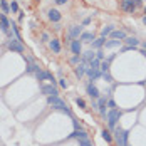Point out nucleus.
Returning a JSON list of instances; mask_svg holds the SVG:
<instances>
[{
    "label": "nucleus",
    "instance_id": "15",
    "mask_svg": "<svg viewBox=\"0 0 146 146\" xmlns=\"http://www.w3.org/2000/svg\"><path fill=\"white\" fill-rule=\"evenodd\" d=\"M71 138H77V139H88V133L84 129H76V131L71 134Z\"/></svg>",
    "mask_w": 146,
    "mask_h": 146
},
{
    "label": "nucleus",
    "instance_id": "12",
    "mask_svg": "<svg viewBox=\"0 0 146 146\" xmlns=\"http://www.w3.org/2000/svg\"><path fill=\"white\" fill-rule=\"evenodd\" d=\"M86 74L89 76L91 81H92V79H98V77H101L102 76L101 69H89V67H88V71H86Z\"/></svg>",
    "mask_w": 146,
    "mask_h": 146
},
{
    "label": "nucleus",
    "instance_id": "43",
    "mask_svg": "<svg viewBox=\"0 0 146 146\" xmlns=\"http://www.w3.org/2000/svg\"><path fill=\"white\" fill-rule=\"evenodd\" d=\"M0 17H2V12H0Z\"/></svg>",
    "mask_w": 146,
    "mask_h": 146
},
{
    "label": "nucleus",
    "instance_id": "23",
    "mask_svg": "<svg viewBox=\"0 0 146 146\" xmlns=\"http://www.w3.org/2000/svg\"><path fill=\"white\" fill-rule=\"evenodd\" d=\"M121 44V40H117V39H113V40H109V42H106V49H113V47H119Z\"/></svg>",
    "mask_w": 146,
    "mask_h": 146
},
{
    "label": "nucleus",
    "instance_id": "9",
    "mask_svg": "<svg viewBox=\"0 0 146 146\" xmlns=\"http://www.w3.org/2000/svg\"><path fill=\"white\" fill-rule=\"evenodd\" d=\"M121 7H123V10H124V12H129V14H133V12H134V9H136V5L133 3V0H123Z\"/></svg>",
    "mask_w": 146,
    "mask_h": 146
},
{
    "label": "nucleus",
    "instance_id": "7",
    "mask_svg": "<svg viewBox=\"0 0 146 146\" xmlns=\"http://www.w3.org/2000/svg\"><path fill=\"white\" fill-rule=\"evenodd\" d=\"M40 91H42V94H45L47 98H49V96H57V94H59L57 89L54 88V84H49V86H42V88H40Z\"/></svg>",
    "mask_w": 146,
    "mask_h": 146
},
{
    "label": "nucleus",
    "instance_id": "26",
    "mask_svg": "<svg viewBox=\"0 0 146 146\" xmlns=\"http://www.w3.org/2000/svg\"><path fill=\"white\" fill-rule=\"evenodd\" d=\"M101 134H102V139H106L108 143H113V134H111L109 131H106V129H104Z\"/></svg>",
    "mask_w": 146,
    "mask_h": 146
},
{
    "label": "nucleus",
    "instance_id": "24",
    "mask_svg": "<svg viewBox=\"0 0 146 146\" xmlns=\"http://www.w3.org/2000/svg\"><path fill=\"white\" fill-rule=\"evenodd\" d=\"M99 66H101V60H99V59L89 60V69H99Z\"/></svg>",
    "mask_w": 146,
    "mask_h": 146
},
{
    "label": "nucleus",
    "instance_id": "10",
    "mask_svg": "<svg viewBox=\"0 0 146 146\" xmlns=\"http://www.w3.org/2000/svg\"><path fill=\"white\" fill-rule=\"evenodd\" d=\"M25 60H27V72H29V74H32V72H39V71H40V67H39L35 62H32V59L27 57Z\"/></svg>",
    "mask_w": 146,
    "mask_h": 146
},
{
    "label": "nucleus",
    "instance_id": "36",
    "mask_svg": "<svg viewBox=\"0 0 146 146\" xmlns=\"http://www.w3.org/2000/svg\"><path fill=\"white\" fill-rule=\"evenodd\" d=\"M71 62H72V64H77V62H79V56H74V57L71 59Z\"/></svg>",
    "mask_w": 146,
    "mask_h": 146
},
{
    "label": "nucleus",
    "instance_id": "41",
    "mask_svg": "<svg viewBox=\"0 0 146 146\" xmlns=\"http://www.w3.org/2000/svg\"><path fill=\"white\" fill-rule=\"evenodd\" d=\"M143 47H146V42H143Z\"/></svg>",
    "mask_w": 146,
    "mask_h": 146
},
{
    "label": "nucleus",
    "instance_id": "30",
    "mask_svg": "<svg viewBox=\"0 0 146 146\" xmlns=\"http://www.w3.org/2000/svg\"><path fill=\"white\" fill-rule=\"evenodd\" d=\"M76 104H77L79 108H82V109L86 108V102H84V99H79V98H77V99H76Z\"/></svg>",
    "mask_w": 146,
    "mask_h": 146
},
{
    "label": "nucleus",
    "instance_id": "28",
    "mask_svg": "<svg viewBox=\"0 0 146 146\" xmlns=\"http://www.w3.org/2000/svg\"><path fill=\"white\" fill-rule=\"evenodd\" d=\"M0 7H2V10H3L5 14H9L10 7H9V3H7V0H2V2H0Z\"/></svg>",
    "mask_w": 146,
    "mask_h": 146
},
{
    "label": "nucleus",
    "instance_id": "2",
    "mask_svg": "<svg viewBox=\"0 0 146 146\" xmlns=\"http://www.w3.org/2000/svg\"><path fill=\"white\" fill-rule=\"evenodd\" d=\"M114 138H116L117 146H128V138H129V133L126 129H121V128H114Z\"/></svg>",
    "mask_w": 146,
    "mask_h": 146
},
{
    "label": "nucleus",
    "instance_id": "27",
    "mask_svg": "<svg viewBox=\"0 0 146 146\" xmlns=\"http://www.w3.org/2000/svg\"><path fill=\"white\" fill-rule=\"evenodd\" d=\"M113 30H114V29H113V25H108V27H104V29H102L101 35H102V37H106V35H109Z\"/></svg>",
    "mask_w": 146,
    "mask_h": 146
},
{
    "label": "nucleus",
    "instance_id": "29",
    "mask_svg": "<svg viewBox=\"0 0 146 146\" xmlns=\"http://www.w3.org/2000/svg\"><path fill=\"white\" fill-rule=\"evenodd\" d=\"M101 77L104 79V82H113V76H111L109 72H102Z\"/></svg>",
    "mask_w": 146,
    "mask_h": 146
},
{
    "label": "nucleus",
    "instance_id": "5",
    "mask_svg": "<svg viewBox=\"0 0 146 146\" xmlns=\"http://www.w3.org/2000/svg\"><path fill=\"white\" fill-rule=\"evenodd\" d=\"M88 64L89 62L88 60H84V59L77 64V67H76V76H77V77H82V76L86 74V71H88Z\"/></svg>",
    "mask_w": 146,
    "mask_h": 146
},
{
    "label": "nucleus",
    "instance_id": "17",
    "mask_svg": "<svg viewBox=\"0 0 146 146\" xmlns=\"http://www.w3.org/2000/svg\"><path fill=\"white\" fill-rule=\"evenodd\" d=\"M111 37H113V39H117V40H124V39H126V34H124L123 30H113V32H111Z\"/></svg>",
    "mask_w": 146,
    "mask_h": 146
},
{
    "label": "nucleus",
    "instance_id": "44",
    "mask_svg": "<svg viewBox=\"0 0 146 146\" xmlns=\"http://www.w3.org/2000/svg\"><path fill=\"white\" fill-rule=\"evenodd\" d=\"M37 2H39V0H37Z\"/></svg>",
    "mask_w": 146,
    "mask_h": 146
},
{
    "label": "nucleus",
    "instance_id": "34",
    "mask_svg": "<svg viewBox=\"0 0 146 146\" xmlns=\"http://www.w3.org/2000/svg\"><path fill=\"white\" fill-rule=\"evenodd\" d=\"M59 84H60V88H67V81H66V79H60V81H59Z\"/></svg>",
    "mask_w": 146,
    "mask_h": 146
},
{
    "label": "nucleus",
    "instance_id": "1",
    "mask_svg": "<svg viewBox=\"0 0 146 146\" xmlns=\"http://www.w3.org/2000/svg\"><path fill=\"white\" fill-rule=\"evenodd\" d=\"M47 102H49V106H52V108H56V109H59V111H62V113H66V114L71 116V109L67 108V104L62 101L59 96H49Z\"/></svg>",
    "mask_w": 146,
    "mask_h": 146
},
{
    "label": "nucleus",
    "instance_id": "20",
    "mask_svg": "<svg viewBox=\"0 0 146 146\" xmlns=\"http://www.w3.org/2000/svg\"><path fill=\"white\" fill-rule=\"evenodd\" d=\"M49 45H50V49H52L56 54H59V52H60V44H59L57 39H52V40L49 42Z\"/></svg>",
    "mask_w": 146,
    "mask_h": 146
},
{
    "label": "nucleus",
    "instance_id": "22",
    "mask_svg": "<svg viewBox=\"0 0 146 146\" xmlns=\"http://www.w3.org/2000/svg\"><path fill=\"white\" fill-rule=\"evenodd\" d=\"M124 42L129 45V47H136V45L139 44V40H138L136 37H126V39H124Z\"/></svg>",
    "mask_w": 146,
    "mask_h": 146
},
{
    "label": "nucleus",
    "instance_id": "19",
    "mask_svg": "<svg viewBox=\"0 0 146 146\" xmlns=\"http://www.w3.org/2000/svg\"><path fill=\"white\" fill-rule=\"evenodd\" d=\"M106 44V37H99V39H94V42H92V47H94V49H101L102 45Z\"/></svg>",
    "mask_w": 146,
    "mask_h": 146
},
{
    "label": "nucleus",
    "instance_id": "4",
    "mask_svg": "<svg viewBox=\"0 0 146 146\" xmlns=\"http://www.w3.org/2000/svg\"><path fill=\"white\" fill-rule=\"evenodd\" d=\"M7 49H10V50H15V52H24V45L22 42L19 40V39H10L9 42H7Z\"/></svg>",
    "mask_w": 146,
    "mask_h": 146
},
{
    "label": "nucleus",
    "instance_id": "25",
    "mask_svg": "<svg viewBox=\"0 0 146 146\" xmlns=\"http://www.w3.org/2000/svg\"><path fill=\"white\" fill-rule=\"evenodd\" d=\"M109 59L108 60H102L101 62V66H99V69H101V72H109Z\"/></svg>",
    "mask_w": 146,
    "mask_h": 146
},
{
    "label": "nucleus",
    "instance_id": "32",
    "mask_svg": "<svg viewBox=\"0 0 146 146\" xmlns=\"http://www.w3.org/2000/svg\"><path fill=\"white\" fill-rule=\"evenodd\" d=\"M79 146H92L89 143V139H79Z\"/></svg>",
    "mask_w": 146,
    "mask_h": 146
},
{
    "label": "nucleus",
    "instance_id": "3",
    "mask_svg": "<svg viewBox=\"0 0 146 146\" xmlns=\"http://www.w3.org/2000/svg\"><path fill=\"white\" fill-rule=\"evenodd\" d=\"M119 117H121V111H117V109H111V111L108 113L106 119H108V126H109L111 129H114V128H116Z\"/></svg>",
    "mask_w": 146,
    "mask_h": 146
},
{
    "label": "nucleus",
    "instance_id": "40",
    "mask_svg": "<svg viewBox=\"0 0 146 146\" xmlns=\"http://www.w3.org/2000/svg\"><path fill=\"white\" fill-rule=\"evenodd\" d=\"M141 54H143V56L146 57V50H141Z\"/></svg>",
    "mask_w": 146,
    "mask_h": 146
},
{
    "label": "nucleus",
    "instance_id": "11",
    "mask_svg": "<svg viewBox=\"0 0 146 146\" xmlns=\"http://www.w3.org/2000/svg\"><path fill=\"white\" fill-rule=\"evenodd\" d=\"M9 27H10V22L7 20L5 15H2V17H0V30L5 32V34H9Z\"/></svg>",
    "mask_w": 146,
    "mask_h": 146
},
{
    "label": "nucleus",
    "instance_id": "8",
    "mask_svg": "<svg viewBox=\"0 0 146 146\" xmlns=\"http://www.w3.org/2000/svg\"><path fill=\"white\" fill-rule=\"evenodd\" d=\"M81 34H82V27L81 25H71V29H69V37L71 39H79Z\"/></svg>",
    "mask_w": 146,
    "mask_h": 146
},
{
    "label": "nucleus",
    "instance_id": "35",
    "mask_svg": "<svg viewBox=\"0 0 146 146\" xmlns=\"http://www.w3.org/2000/svg\"><path fill=\"white\" fill-rule=\"evenodd\" d=\"M96 59H99V60H102V59H104V54H102L101 50H98V52H96Z\"/></svg>",
    "mask_w": 146,
    "mask_h": 146
},
{
    "label": "nucleus",
    "instance_id": "14",
    "mask_svg": "<svg viewBox=\"0 0 146 146\" xmlns=\"http://www.w3.org/2000/svg\"><path fill=\"white\" fill-rule=\"evenodd\" d=\"M49 19L57 24L59 20H60V12H59L57 9H50V10H49Z\"/></svg>",
    "mask_w": 146,
    "mask_h": 146
},
{
    "label": "nucleus",
    "instance_id": "42",
    "mask_svg": "<svg viewBox=\"0 0 146 146\" xmlns=\"http://www.w3.org/2000/svg\"><path fill=\"white\" fill-rule=\"evenodd\" d=\"M145 14H146V7H145Z\"/></svg>",
    "mask_w": 146,
    "mask_h": 146
},
{
    "label": "nucleus",
    "instance_id": "16",
    "mask_svg": "<svg viewBox=\"0 0 146 146\" xmlns=\"http://www.w3.org/2000/svg\"><path fill=\"white\" fill-rule=\"evenodd\" d=\"M88 94L91 98H99V89L96 88V86H92V84H88Z\"/></svg>",
    "mask_w": 146,
    "mask_h": 146
},
{
    "label": "nucleus",
    "instance_id": "18",
    "mask_svg": "<svg viewBox=\"0 0 146 146\" xmlns=\"http://www.w3.org/2000/svg\"><path fill=\"white\" fill-rule=\"evenodd\" d=\"M81 40L82 42H92L94 40V34L92 32H82L81 34Z\"/></svg>",
    "mask_w": 146,
    "mask_h": 146
},
{
    "label": "nucleus",
    "instance_id": "37",
    "mask_svg": "<svg viewBox=\"0 0 146 146\" xmlns=\"http://www.w3.org/2000/svg\"><path fill=\"white\" fill-rule=\"evenodd\" d=\"M57 5H64V3H67V0H54Z\"/></svg>",
    "mask_w": 146,
    "mask_h": 146
},
{
    "label": "nucleus",
    "instance_id": "39",
    "mask_svg": "<svg viewBox=\"0 0 146 146\" xmlns=\"http://www.w3.org/2000/svg\"><path fill=\"white\" fill-rule=\"evenodd\" d=\"M143 24H145V25H146V15H145V17H143Z\"/></svg>",
    "mask_w": 146,
    "mask_h": 146
},
{
    "label": "nucleus",
    "instance_id": "6",
    "mask_svg": "<svg viewBox=\"0 0 146 146\" xmlns=\"http://www.w3.org/2000/svg\"><path fill=\"white\" fill-rule=\"evenodd\" d=\"M71 50H72L74 56H81L82 54V44H81L79 39H74L72 42H71Z\"/></svg>",
    "mask_w": 146,
    "mask_h": 146
},
{
    "label": "nucleus",
    "instance_id": "38",
    "mask_svg": "<svg viewBox=\"0 0 146 146\" xmlns=\"http://www.w3.org/2000/svg\"><path fill=\"white\" fill-rule=\"evenodd\" d=\"M108 106H109V108H113V109H114V108H116V102H114V101H108Z\"/></svg>",
    "mask_w": 146,
    "mask_h": 146
},
{
    "label": "nucleus",
    "instance_id": "33",
    "mask_svg": "<svg viewBox=\"0 0 146 146\" xmlns=\"http://www.w3.org/2000/svg\"><path fill=\"white\" fill-rule=\"evenodd\" d=\"M98 108H99L101 116H106V104H101V106H98Z\"/></svg>",
    "mask_w": 146,
    "mask_h": 146
},
{
    "label": "nucleus",
    "instance_id": "21",
    "mask_svg": "<svg viewBox=\"0 0 146 146\" xmlns=\"http://www.w3.org/2000/svg\"><path fill=\"white\" fill-rule=\"evenodd\" d=\"M82 59L89 62V60L96 59V52H92V50H86V52H82Z\"/></svg>",
    "mask_w": 146,
    "mask_h": 146
},
{
    "label": "nucleus",
    "instance_id": "31",
    "mask_svg": "<svg viewBox=\"0 0 146 146\" xmlns=\"http://www.w3.org/2000/svg\"><path fill=\"white\" fill-rule=\"evenodd\" d=\"M10 10H12V12H17V10H19V5H17L15 0H12V3H10Z\"/></svg>",
    "mask_w": 146,
    "mask_h": 146
},
{
    "label": "nucleus",
    "instance_id": "13",
    "mask_svg": "<svg viewBox=\"0 0 146 146\" xmlns=\"http://www.w3.org/2000/svg\"><path fill=\"white\" fill-rule=\"evenodd\" d=\"M35 76H37V79H39V81H45V79H49L52 84L56 82V81H54V77H52L49 72H42V71H39V72H35Z\"/></svg>",
    "mask_w": 146,
    "mask_h": 146
}]
</instances>
